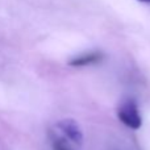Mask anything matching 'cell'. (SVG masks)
Segmentation results:
<instances>
[{
    "label": "cell",
    "instance_id": "cell-1",
    "mask_svg": "<svg viewBox=\"0 0 150 150\" xmlns=\"http://www.w3.org/2000/svg\"><path fill=\"white\" fill-rule=\"evenodd\" d=\"M116 113L120 121L130 129L137 130L142 125V119H141L140 111H138V105L133 99H128V100L122 101L117 107Z\"/></svg>",
    "mask_w": 150,
    "mask_h": 150
},
{
    "label": "cell",
    "instance_id": "cell-2",
    "mask_svg": "<svg viewBox=\"0 0 150 150\" xmlns=\"http://www.w3.org/2000/svg\"><path fill=\"white\" fill-rule=\"evenodd\" d=\"M58 129L65 134V137H67L70 141H73L76 145H80L83 141V133L80 130L78 122L73 119H63L57 124Z\"/></svg>",
    "mask_w": 150,
    "mask_h": 150
},
{
    "label": "cell",
    "instance_id": "cell-3",
    "mask_svg": "<svg viewBox=\"0 0 150 150\" xmlns=\"http://www.w3.org/2000/svg\"><path fill=\"white\" fill-rule=\"evenodd\" d=\"M104 58V54L101 52H88L83 53L80 55H76L73 59L69 61V65L73 67H86V66L96 65V63L101 62Z\"/></svg>",
    "mask_w": 150,
    "mask_h": 150
},
{
    "label": "cell",
    "instance_id": "cell-4",
    "mask_svg": "<svg viewBox=\"0 0 150 150\" xmlns=\"http://www.w3.org/2000/svg\"><path fill=\"white\" fill-rule=\"evenodd\" d=\"M53 149L54 150H71L69 148V145H66L65 141L58 138V137L53 138Z\"/></svg>",
    "mask_w": 150,
    "mask_h": 150
},
{
    "label": "cell",
    "instance_id": "cell-5",
    "mask_svg": "<svg viewBox=\"0 0 150 150\" xmlns=\"http://www.w3.org/2000/svg\"><path fill=\"white\" fill-rule=\"evenodd\" d=\"M138 1H142V3H148V4H150V0H138Z\"/></svg>",
    "mask_w": 150,
    "mask_h": 150
}]
</instances>
